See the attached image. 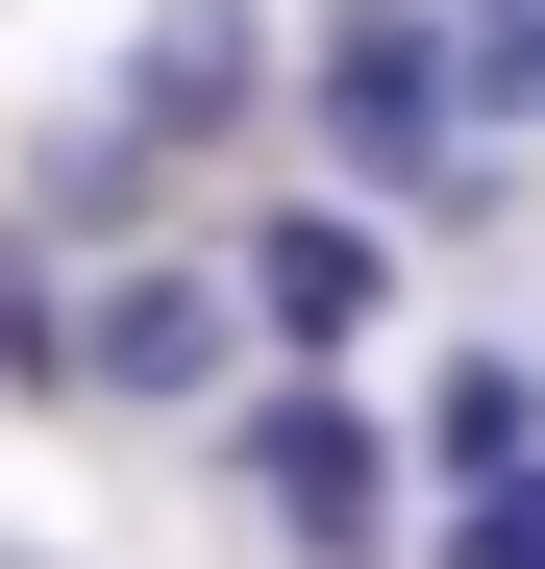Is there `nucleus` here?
Instances as JSON below:
<instances>
[{
    "label": "nucleus",
    "instance_id": "nucleus-1",
    "mask_svg": "<svg viewBox=\"0 0 545 569\" xmlns=\"http://www.w3.org/2000/svg\"><path fill=\"white\" fill-rule=\"evenodd\" d=\"M298 100H323V149L373 173V199H446V173H472V0H347Z\"/></svg>",
    "mask_w": 545,
    "mask_h": 569
},
{
    "label": "nucleus",
    "instance_id": "nucleus-2",
    "mask_svg": "<svg viewBox=\"0 0 545 569\" xmlns=\"http://www.w3.org/2000/svg\"><path fill=\"white\" fill-rule=\"evenodd\" d=\"M75 397H100V421H224L248 397L224 248H100V272H75Z\"/></svg>",
    "mask_w": 545,
    "mask_h": 569
},
{
    "label": "nucleus",
    "instance_id": "nucleus-3",
    "mask_svg": "<svg viewBox=\"0 0 545 569\" xmlns=\"http://www.w3.org/2000/svg\"><path fill=\"white\" fill-rule=\"evenodd\" d=\"M224 470H248V520H298V545H347V569H373V545H397V496H422V446L347 397V371H272V397H224Z\"/></svg>",
    "mask_w": 545,
    "mask_h": 569
},
{
    "label": "nucleus",
    "instance_id": "nucleus-4",
    "mask_svg": "<svg viewBox=\"0 0 545 569\" xmlns=\"http://www.w3.org/2000/svg\"><path fill=\"white\" fill-rule=\"evenodd\" d=\"M224 298L323 371V347H373V322H397V223H373V199H272V223H224Z\"/></svg>",
    "mask_w": 545,
    "mask_h": 569
},
{
    "label": "nucleus",
    "instance_id": "nucleus-5",
    "mask_svg": "<svg viewBox=\"0 0 545 569\" xmlns=\"http://www.w3.org/2000/svg\"><path fill=\"white\" fill-rule=\"evenodd\" d=\"M248 100H272V26H248V0H174L149 74H125V149H199V124H248Z\"/></svg>",
    "mask_w": 545,
    "mask_h": 569
},
{
    "label": "nucleus",
    "instance_id": "nucleus-6",
    "mask_svg": "<svg viewBox=\"0 0 545 569\" xmlns=\"http://www.w3.org/2000/svg\"><path fill=\"white\" fill-rule=\"evenodd\" d=\"M521 470H545V371L521 347H446L422 371V496H521Z\"/></svg>",
    "mask_w": 545,
    "mask_h": 569
},
{
    "label": "nucleus",
    "instance_id": "nucleus-7",
    "mask_svg": "<svg viewBox=\"0 0 545 569\" xmlns=\"http://www.w3.org/2000/svg\"><path fill=\"white\" fill-rule=\"evenodd\" d=\"M0 371H26V397H75V272L0 223Z\"/></svg>",
    "mask_w": 545,
    "mask_h": 569
},
{
    "label": "nucleus",
    "instance_id": "nucleus-8",
    "mask_svg": "<svg viewBox=\"0 0 545 569\" xmlns=\"http://www.w3.org/2000/svg\"><path fill=\"white\" fill-rule=\"evenodd\" d=\"M446 569H545V470H521V496H472V520H446Z\"/></svg>",
    "mask_w": 545,
    "mask_h": 569
}]
</instances>
